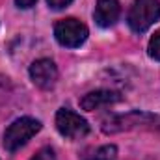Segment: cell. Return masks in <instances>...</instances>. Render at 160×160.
I'll use <instances>...</instances> for the list:
<instances>
[{
  "mask_svg": "<svg viewBox=\"0 0 160 160\" xmlns=\"http://www.w3.org/2000/svg\"><path fill=\"white\" fill-rule=\"evenodd\" d=\"M149 56L153 58V60H157V62H160V30L151 38V41H149Z\"/></svg>",
  "mask_w": 160,
  "mask_h": 160,
  "instance_id": "obj_9",
  "label": "cell"
},
{
  "mask_svg": "<svg viewBox=\"0 0 160 160\" xmlns=\"http://www.w3.org/2000/svg\"><path fill=\"white\" fill-rule=\"evenodd\" d=\"M30 78L41 89H50L58 80V67L48 58L36 60L30 65Z\"/></svg>",
  "mask_w": 160,
  "mask_h": 160,
  "instance_id": "obj_5",
  "label": "cell"
},
{
  "mask_svg": "<svg viewBox=\"0 0 160 160\" xmlns=\"http://www.w3.org/2000/svg\"><path fill=\"white\" fill-rule=\"evenodd\" d=\"M41 130V123L34 118H19L15 119L4 132V147L6 151H17L28 143Z\"/></svg>",
  "mask_w": 160,
  "mask_h": 160,
  "instance_id": "obj_2",
  "label": "cell"
},
{
  "mask_svg": "<svg viewBox=\"0 0 160 160\" xmlns=\"http://www.w3.org/2000/svg\"><path fill=\"white\" fill-rule=\"evenodd\" d=\"M56 128L62 136L69 140H80L89 132V125L84 118L69 108H60L56 114Z\"/></svg>",
  "mask_w": 160,
  "mask_h": 160,
  "instance_id": "obj_4",
  "label": "cell"
},
{
  "mask_svg": "<svg viewBox=\"0 0 160 160\" xmlns=\"http://www.w3.org/2000/svg\"><path fill=\"white\" fill-rule=\"evenodd\" d=\"M116 157H118V147L116 145H102L93 153L91 160H116Z\"/></svg>",
  "mask_w": 160,
  "mask_h": 160,
  "instance_id": "obj_8",
  "label": "cell"
},
{
  "mask_svg": "<svg viewBox=\"0 0 160 160\" xmlns=\"http://www.w3.org/2000/svg\"><path fill=\"white\" fill-rule=\"evenodd\" d=\"M54 36H56V41L62 47L77 48L88 39V28H86L84 22H80L78 19L69 17V19H62V21L56 22Z\"/></svg>",
  "mask_w": 160,
  "mask_h": 160,
  "instance_id": "obj_3",
  "label": "cell"
},
{
  "mask_svg": "<svg viewBox=\"0 0 160 160\" xmlns=\"http://www.w3.org/2000/svg\"><path fill=\"white\" fill-rule=\"evenodd\" d=\"M47 2H48V6H50L52 9H62V8L69 6L73 0H47Z\"/></svg>",
  "mask_w": 160,
  "mask_h": 160,
  "instance_id": "obj_11",
  "label": "cell"
},
{
  "mask_svg": "<svg viewBox=\"0 0 160 160\" xmlns=\"http://www.w3.org/2000/svg\"><path fill=\"white\" fill-rule=\"evenodd\" d=\"M36 2H38V0H15V4H17L19 8H22V9H28V8H32Z\"/></svg>",
  "mask_w": 160,
  "mask_h": 160,
  "instance_id": "obj_12",
  "label": "cell"
},
{
  "mask_svg": "<svg viewBox=\"0 0 160 160\" xmlns=\"http://www.w3.org/2000/svg\"><path fill=\"white\" fill-rule=\"evenodd\" d=\"M30 160H56V155H54V151L50 147H43Z\"/></svg>",
  "mask_w": 160,
  "mask_h": 160,
  "instance_id": "obj_10",
  "label": "cell"
},
{
  "mask_svg": "<svg viewBox=\"0 0 160 160\" xmlns=\"http://www.w3.org/2000/svg\"><path fill=\"white\" fill-rule=\"evenodd\" d=\"M160 19V0H134L127 17L132 32L142 34Z\"/></svg>",
  "mask_w": 160,
  "mask_h": 160,
  "instance_id": "obj_1",
  "label": "cell"
},
{
  "mask_svg": "<svg viewBox=\"0 0 160 160\" xmlns=\"http://www.w3.org/2000/svg\"><path fill=\"white\" fill-rule=\"evenodd\" d=\"M121 101V95L118 91H110V89H97V91H89L88 95L82 97L80 106L84 110H97L101 106H108Z\"/></svg>",
  "mask_w": 160,
  "mask_h": 160,
  "instance_id": "obj_7",
  "label": "cell"
},
{
  "mask_svg": "<svg viewBox=\"0 0 160 160\" xmlns=\"http://www.w3.org/2000/svg\"><path fill=\"white\" fill-rule=\"evenodd\" d=\"M119 15H121V6L118 0H97L93 19L99 26H102V28L114 26L118 22Z\"/></svg>",
  "mask_w": 160,
  "mask_h": 160,
  "instance_id": "obj_6",
  "label": "cell"
}]
</instances>
